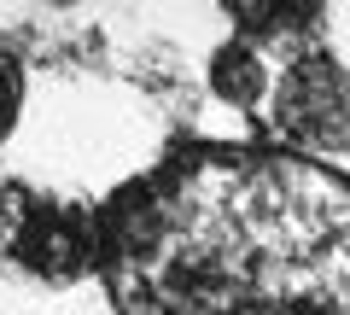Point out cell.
Here are the masks:
<instances>
[{
    "label": "cell",
    "mask_w": 350,
    "mask_h": 315,
    "mask_svg": "<svg viewBox=\"0 0 350 315\" xmlns=\"http://www.w3.org/2000/svg\"><path fill=\"white\" fill-rule=\"evenodd\" d=\"M228 18H234V36L245 41V47H257V53H286V59H298V53H310V47H321V36H327V6H286V0H228L222 6Z\"/></svg>",
    "instance_id": "cell-4"
},
{
    "label": "cell",
    "mask_w": 350,
    "mask_h": 315,
    "mask_svg": "<svg viewBox=\"0 0 350 315\" xmlns=\"http://www.w3.org/2000/svg\"><path fill=\"white\" fill-rule=\"evenodd\" d=\"M123 315H350V181L310 158L211 152L100 210Z\"/></svg>",
    "instance_id": "cell-1"
},
{
    "label": "cell",
    "mask_w": 350,
    "mask_h": 315,
    "mask_svg": "<svg viewBox=\"0 0 350 315\" xmlns=\"http://www.w3.org/2000/svg\"><path fill=\"white\" fill-rule=\"evenodd\" d=\"M100 269V210L24 176H0V275L76 286Z\"/></svg>",
    "instance_id": "cell-2"
},
{
    "label": "cell",
    "mask_w": 350,
    "mask_h": 315,
    "mask_svg": "<svg viewBox=\"0 0 350 315\" xmlns=\"http://www.w3.org/2000/svg\"><path fill=\"white\" fill-rule=\"evenodd\" d=\"M269 123L310 158H345L350 152V64L327 47H310L275 70L269 88Z\"/></svg>",
    "instance_id": "cell-3"
},
{
    "label": "cell",
    "mask_w": 350,
    "mask_h": 315,
    "mask_svg": "<svg viewBox=\"0 0 350 315\" xmlns=\"http://www.w3.org/2000/svg\"><path fill=\"white\" fill-rule=\"evenodd\" d=\"M24 76H29V70H24L6 47H0V146L12 140L18 117H24Z\"/></svg>",
    "instance_id": "cell-6"
},
{
    "label": "cell",
    "mask_w": 350,
    "mask_h": 315,
    "mask_svg": "<svg viewBox=\"0 0 350 315\" xmlns=\"http://www.w3.org/2000/svg\"><path fill=\"white\" fill-rule=\"evenodd\" d=\"M204 88L211 100H222L228 111H262L269 105V88H275V70L257 47H245L239 36L216 41L211 59H204Z\"/></svg>",
    "instance_id": "cell-5"
}]
</instances>
